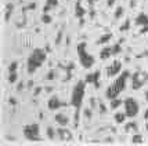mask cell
<instances>
[{"label":"cell","mask_w":148,"mask_h":146,"mask_svg":"<svg viewBox=\"0 0 148 146\" xmlns=\"http://www.w3.org/2000/svg\"><path fill=\"white\" fill-rule=\"evenodd\" d=\"M22 134L28 141L31 142H42L43 138L40 136V127L38 123H32V124H26L22 128Z\"/></svg>","instance_id":"5"},{"label":"cell","mask_w":148,"mask_h":146,"mask_svg":"<svg viewBox=\"0 0 148 146\" xmlns=\"http://www.w3.org/2000/svg\"><path fill=\"white\" fill-rule=\"evenodd\" d=\"M8 102H10V105H17V101H15L14 98H10V99H8Z\"/></svg>","instance_id":"39"},{"label":"cell","mask_w":148,"mask_h":146,"mask_svg":"<svg viewBox=\"0 0 148 146\" xmlns=\"http://www.w3.org/2000/svg\"><path fill=\"white\" fill-rule=\"evenodd\" d=\"M130 77L129 70H123V73H121L119 76H116V79L108 86V88L105 91V98L107 99H114L121 95V92L125 91L126 86H127V80Z\"/></svg>","instance_id":"1"},{"label":"cell","mask_w":148,"mask_h":146,"mask_svg":"<svg viewBox=\"0 0 148 146\" xmlns=\"http://www.w3.org/2000/svg\"><path fill=\"white\" fill-rule=\"evenodd\" d=\"M46 135H47V138L50 141L56 139L57 138V130H54L53 127H47V130H46Z\"/></svg>","instance_id":"20"},{"label":"cell","mask_w":148,"mask_h":146,"mask_svg":"<svg viewBox=\"0 0 148 146\" xmlns=\"http://www.w3.org/2000/svg\"><path fill=\"white\" fill-rule=\"evenodd\" d=\"M147 32H148V25L147 26H143V29L140 31V33H141V35H144V33H147Z\"/></svg>","instance_id":"37"},{"label":"cell","mask_w":148,"mask_h":146,"mask_svg":"<svg viewBox=\"0 0 148 146\" xmlns=\"http://www.w3.org/2000/svg\"><path fill=\"white\" fill-rule=\"evenodd\" d=\"M144 119H145V120L148 121V108L145 109V112H144Z\"/></svg>","instance_id":"40"},{"label":"cell","mask_w":148,"mask_h":146,"mask_svg":"<svg viewBox=\"0 0 148 146\" xmlns=\"http://www.w3.org/2000/svg\"><path fill=\"white\" fill-rule=\"evenodd\" d=\"M132 143H133V145H140V143H143V135L134 134V135L132 136Z\"/></svg>","instance_id":"26"},{"label":"cell","mask_w":148,"mask_h":146,"mask_svg":"<svg viewBox=\"0 0 148 146\" xmlns=\"http://www.w3.org/2000/svg\"><path fill=\"white\" fill-rule=\"evenodd\" d=\"M62 35H64V31L61 29V31L58 32L57 37H56V43H57V44H60V43H61V39H62Z\"/></svg>","instance_id":"31"},{"label":"cell","mask_w":148,"mask_h":146,"mask_svg":"<svg viewBox=\"0 0 148 146\" xmlns=\"http://www.w3.org/2000/svg\"><path fill=\"white\" fill-rule=\"evenodd\" d=\"M54 120H56V123H57L60 127H65V126L69 124V117L64 113H57L56 117H54Z\"/></svg>","instance_id":"12"},{"label":"cell","mask_w":148,"mask_h":146,"mask_svg":"<svg viewBox=\"0 0 148 146\" xmlns=\"http://www.w3.org/2000/svg\"><path fill=\"white\" fill-rule=\"evenodd\" d=\"M122 105H123V101L121 99V98H114V99H111L110 101V109H112V110L121 108Z\"/></svg>","instance_id":"17"},{"label":"cell","mask_w":148,"mask_h":146,"mask_svg":"<svg viewBox=\"0 0 148 146\" xmlns=\"http://www.w3.org/2000/svg\"><path fill=\"white\" fill-rule=\"evenodd\" d=\"M126 117H127V114L125 113V112H118V113H115V116H114L116 124H123L125 120H126Z\"/></svg>","instance_id":"16"},{"label":"cell","mask_w":148,"mask_h":146,"mask_svg":"<svg viewBox=\"0 0 148 146\" xmlns=\"http://www.w3.org/2000/svg\"><path fill=\"white\" fill-rule=\"evenodd\" d=\"M46 4L50 6L51 8L53 7H57L58 6V0H46Z\"/></svg>","instance_id":"30"},{"label":"cell","mask_w":148,"mask_h":146,"mask_svg":"<svg viewBox=\"0 0 148 146\" xmlns=\"http://www.w3.org/2000/svg\"><path fill=\"white\" fill-rule=\"evenodd\" d=\"M17 69H18V62L17 61H13L8 65V72H17Z\"/></svg>","instance_id":"29"},{"label":"cell","mask_w":148,"mask_h":146,"mask_svg":"<svg viewBox=\"0 0 148 146\" xmlns=\"http://www.w3.org/2000/svg\"><path fill=\"white\" fill-rule=\"evenodd\" d=\"M13 11H14V6H13V4H7V6H6V13H4V21H6V22H8V21H10Z\"/></svg>","instance_id":"19"},{"label":"cell","mask_w":148,"mask_h":146,"mask_svg":"<svg viewBox=\"0 0 148 146\" xmlns=\"http://www.w3.org/2000/svg\"><path fill=\"white\" fill-rule=\"evenodd\" d=\"M123 106H125V113L127 114V117H130V119H134L140 112V105H138L137 99H134L133 96L126 98L123 101Z\"/></svg>","instance_id":"6"},{"label":"cell","mask_w":148,"mask_h":146,"mask_svg":"<svg viewBox=\"0 0 148 146\" xmlns=\"http://www.w3.org/2000/svg\"><path fill=\"white\" fill-rule=\"evenodd\" d=\"M144 96H145V101H148V91H145V95Z\"/></svg>","instance_id":"44"},{"label":"cell","mask_w":148,"mask_h":146,"mask_svg":"<svg viewBox=\"0 0 148 146\" xmlns=\"http://www.w3.org/2000/svg\"><path fill=\"white\" fill-rule=\"evenodd\" d=\"M86 84L87 83L84 80H79V81L73 86L71 92V106L75 108V110H80L82 108V103L84 99V94H86Z\"/></svg>","instance_id":"3"},{"label":"cell","mask_w":148,"mask_h":146,"mask_svg":"<svg viewBox=\"0 0 148 146\" xmlns=\"http://www.w3.org/2000/svg\"><path fill=\"white\" fill-rule=\"evenodd\" d=\"M87 1H89V4H91V6H93V4H94V3H96L97 0H87Z\"/></svg>","instance_id":"42"},{"label":"cell","mask_w":148,"mask_h":146,"mask_svg":"<svg viewBox=\"0 0 148 146\" xmlns=\"http://www.w3.org/2000/svg\"><path fill=\"white\" fill-rule=\"evenodd\" d=\"M143 77H144V79H145V81H147V80H148V73H145V75H144Z\"/></svg>","instance_id":"43"},{"label":"cell","mask_w":148,"mask_h":146,"mask_svg":"<svg viewBox=\"0 0 148 146\" xmlns=\"http://www.w3.org/2000/svg\"><path fill=\"white\" fill-rule=\"evenodd\" d=\"M111 57H112V45H107V47L101 48V51H100V59L105 61V59H108Z\"/></svg>","instance_id":"14"},{"label":"cell","mask_w":148,"mask_h":146,"mask_svg":"<svg viewBox=\"0 0 148 146\" xmlns=\"http://www.w3.org/2000/svg\"><path fill=\"white\" fill-rule=\"evenodd\" d=\"M32 87H33V81H32V80L26 83V88H32Z\"/></svg>","instance_id":"38"},{"label":"cell","mask_w":148,"mask_h":146,"mask_svg":"<svg viewBox=\"0 0 148 146\" xmlns=\"http://www.w3.org/2000/svg\"><path fill=\"white\" fill-rule=\"evenodd\" d=\"M51 19L53 18L47 13H43V15H42V22L43 24H51Z\"/></svg>","instance_id":"28"},{"label":"cell","mask_w":148,"mask_h":146,"mask_svg":"<svg viewBox=\"0 0 148 146\" xmlns=\"http://www.w3.org/2000/svg\"><path fill=\"white\" fill-rule=\"evenodd\" d=\"M47 59V52L43 48H35V50L31 52V55L26 59V70L29 75H33L35 72H38L43 64Z\"/></svg>","instance_id":"2"},{"label":"cell","mask_w":148,"mask_h":146,"mask_svg":"<svg viewBox=\"0 0 148 146\" xmlns=\"http://www.w3.org/2000/svg\"><path fill=\"white\" fill-rule=\"evenodd\" d=\"M100 77H101L100 70H96V72H93V73L86 75L84 81L87 83V84H93V86H94V88H100Z\"/></svg>","instance_id":"9"},{"label":"cell","mask_w":148,"mask_h":146,"mask_svg":"<svg viewBox=\"0 0 148 146\" xmlns=\"http://www.w3.org/2000/svg\"><path fill=\"white\" fill-rule=\"evenodd\" d=\"M134 24L137 26H147L148 25V15L145 13H140L136 17Z\"/></svg>","instance_id":"13"},{"label":"cell","mask_w":148,"mask_h":146,"mask_svg":"<svg viewBox=\"0 0 148 146\" xmlns=\"http://www.w3.org/2000/svg\"><path fill=\"white\" fill-rule=\"evenodd\" d=\"M123 13H125V8L122 6H118L115 10V13H114V18L115 19H121L123 17Z\"/></svg>","instance_id":"25"},{"label":"cell","mask_w":148,"mask_h":146,"mask_svg":"<svg viewBox=\"0 0 148 146\" xmlns=\"http://www.w3.org/2000/svg\"><path fill=\"white\" fill-rule=\"evenodd\" d=\"M24 86H25V84H24V81H21V83H18V87H17V91H22V88H24Z\"/></svg>","instance_id":"35"},{"label":"cell","mask_w":148,"mask_h":146,"mask_svg":"<svg viewBox=\"0 0 148 146\" xmlns=\"http://www.w3.org/2000/svg\"><path fill=\"white\" fill-rule=\"evenodd\" d=\"M57 138L60 141H64V142H69V141L73 139V136H72V132L69 131V130H66V128L64 127H60L57 128Z\"/></svg>","instance_id":"11"},{"label":"cell","mask_w":148,"mask_h":146,"mask_svg":"<svg viewBox=\"0 0 148 146\" xmlns=\"http://www.w3.org/2000/svg\"><path fill=\"white\" fill-rule=\"evenodd\" d=\"M104 142H105V143H111V142H114V141H111V138H107Z\"/></svg>","instance_id":"41"},{"label":"cell","mask_w":148,"mask_h":146,"mask_svg":"<svg viewBox=\"0 0 148 146\" xmlns=\"http://www.w3.org/2000/svg\"><path fill=\"white\" fill-rule=\"evenodd\" d=\"M98 110H100V113H101V114H105V113H107V106H105L104 103H100Z\"/></svg>","instance_id":"32"},{"label":"cell","mask_w":148,"mask_h":146,"mask_svg":"<svg viewBox=\"0 0 148 146\" xmlns=\"http://www.w3.org/2000/svg\"><path fill=\"white\" fill-rule=\"evenodd\" d=\"M122 52V45H121V41H118L115 44H112V57H115L118 54Z\"/></svg>","instance_id":"23"},{"label":"cell","mask_w":148,"mask_h":146,"mask_svg":"<svg viewBox=\"0 0 148 146\" xmlns=\"http://www.w3.org/2000/svg\"><path fill=\"white\" fill-rule=\"evenodd\" d=\"M84 116H86L87 119H91V116H93V113H91V109H86V110H84Z\"/></svg>","instance_id":"33"},{"label":"cell","mask_w":148,"mask_h":146,"mask_svg":"<svg viewBox=\"0 0 148 146\" xmlns=\"http://www.w3.org/2000/svg\"><path fill=\"white\" fill-rule=\"evenodd\" d=\"M84 14H86V10H84L83 7L79 4V1H77L76 7H75V17H76V18H79V19H82L84 17Z\"/></svg>","instance_id":"18"},{"label":"cell","mask_w":148,"mask_h":146,"mask_svg":"<svg viewBox=\"0 0 148 146\" xmlns=\"http://www.w3.org/2000/svg\"><path fill=\"white\" fill-rule=\"evenodd\" d=\"M40 91H42V87H36V90L33 91V96H38L40 94Z\"/></svg>","instance_id":"34"},{"label":"cell","mask_w":148,"mask_h":146,"mask_svg":"<svg viewBox=\"0 0 148 146\" xmlns=\"http://www.w3.org/2000/svg\"><path fill=\"white\" fill-rule=\"evenodd\" d=\"M121 70H122V62L121 61H114L105 69V75H107V77H116V76H119Z\"/></svg>","instance_id":"7"},{"label":"cell","mask_w":148,"mask_h":146,"mask_svg":"<svg viewBox=\"0 0 148 146\" xmlns=\"http://www.w3.org/2000/svg\"><path fill=\"white\" fill-rule=\"evenodd\" d=\"M115 1H116V0H108V1H107V6H108V7H112L114 4H115Z\"/></svg>","instance_id":"36"},{"label":"cell","mask_w":148,"mask_h":146,"mask_svg":"<svg viewBox=\"0 0 148 146\" xmlns=\"http://www.w3.org/2000/svg\"><path fill=\"white\" fill-rule=\"evenodd\" d=\"M137 128H138L137 123H136V121H130V123H127V124L125 126V131H126V132H132V131H136Z\"/></svg>","instance_id":"22"},{"label":"cell","mask_w":148,"mask_h":146,"mask_svg":"<svg viewBox=\"0 0 148 146\" xmlns=\"http://www.w3.org/2000/svg\"><path fill=\"white\" fill-rule=\"evenodd\" d=\"M57 77V72L54 69H51L49 73H47V76H46V80H49V81H51V80H54Z\"/></svg>","instance_id":"27"},{"label":"cell","mask_w":148,"mask_h":146,"mask_svg":"<svg viewBox=\"0 0 148 146\" xmlns=\"http://www.w3.org/2000/svg\"><path fill=\"white\" fill-rule=\"evenodd\" d=\"M145 130H147V131H148V123H147V124H145Z\"/></svg>","instance_id":"45"},{"label":"cell","mask_w":148,"mask_h":146,"mask_svg":"<svg viewBox=\"0 0 148 146\" xmlns=\"http://www.w3.org/2000/svg\"><path fill=\"white\" fill-rule=\"evenodd\" d=\"M7 80H8L10 84L17 83V80H18V73H17V72H8V77H7Z\"/></svg>","instance_id":"24"},{"label":"cell","mask_w":148,"mask_h":146,"mask_svg":"<svg viewBox=\"0 0 148 146\" xmlns=\"http://www.w3.org/2000/svg\"><path fill=\"white\" fill-rule=\"evenodd\" d=\"M145 83V79L141 77V75L138 72H136L134 75H132V88L133 90H140L144 86Z\"/></svg>","instance_id":"10"},{"label":"cell","mask_w":148,"mask_h":146,"mask_svg":"<svg viewBox=\"0 0 148 146\" xmlns=\"http://www.w3.org/2000/svg\"><path fill=\"white\" fill-rule=\"evenodd\" d=\"M112 37H114V36H112V33H110V32H108V33H104V35H101L100 37L97 39L96 44H98V45L107 44L108 41H111V40H112Z\"/></svg>","instance_id":"15"},{"label":"cell","mask_w":148,"mask_h":146,"mask_svg":"<svg viewBox=\"0 0 148 146\" xmlns=\"http://www.w3.org/2000/svg\"><path fill=\"white\" fill-rule=\"evenodd\" d=\"M130 25H132V21H130V18H126L125 21H123V24L121 25L119 31H121V32H127V31L130 29Z\"/></svg>","instance_id":"21"},{"label":"cell","mask_w":148,"mask_h":146,"mask_svg":"<svg viewBox=\"0 0 148 146\" xmlns=\"http://www.w3.org/2000/svg\"><path fill=\"white\" fill-rule=\"evenodd\" d=\"M76 52H77V58H79V62L83 66L84 69H90L93 65L96 64V59L94 57L87 52V43L86 41H80L76 45Z\"/></svg>","instance_id":"4"},{"label":"cell","mask_w":148,"mask_h":146,"mask_svg":"<svg viewBox=\"0 0 148 146\" xmlns=\"http://www.w3.org/2000/svg\"><path fill=\"white\" fill-rule=\"evenodd\" d=\"M64 106H66V103L61 101L57 95L50 96L49 101H47V108H49V110H57V109L64 108Z\"/></svg>","instance_id":"8"}]
</instances>
